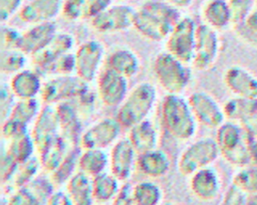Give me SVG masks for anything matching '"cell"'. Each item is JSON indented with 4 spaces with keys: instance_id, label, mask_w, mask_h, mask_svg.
I'll return each mask as SVG.
<instances>
[{
    "instance_id": "cell-20",
    "label": "cell",
    "mask_w": 257,
    "mask_h": 205,
    "mask_svg": "<svg viewBox=\"0 0 257 205\" xmlns=\"http://www.w3.org/2000/svg\"><path fill=\"white\" fill-rule=\"evenodd\" d=\"M60 135L69 143L71 147L79 146L82 135L81 116L73 101H63L55 106Z\"/></svg>"
},
{
    "instance_id": "cell-44",
    "label": "cell",
    "mask_w": 257,
    "mask_h": 205,
    "mask_svg": "<svg viewBox=\"0 0 257 205\" xmlns=\"http://www.w3.org/2000/svg\"><path fill=\"white\" fill-rule=\"evenodd\" d=\"M61 15L68 21L84 19V0H63Z\"/></svg>"
},
{
    "instance_id": "cell-47",
    "label": "cell",
    "mask_w": 257,
    "mask_h": 205,
    "mask_svg": "<svg viewBox=\"0 0 257 205\" xmlns=\"http://www.w3.org/2000/svg\"><path fill=\"white\" fill-rule=\"evenodd\" d=\"M16 96L13 94L9 84L2 83L0 86V114L1 120H5L8 118L14 104Z\"/></svg>"
},
{
    "instance_id": "cell-29",
    "label": "cell",
    "mask_w": 257,
    "mask_h": 205,
    "mask_svg": "<svg viewBox=\"0 0 257 205\" xmlns=\"http://www.w3.org/2000/svg\"><path fill=\"white\" fill-rule=\"evenodd\" d=\"M65 185L73 205H93V202H95L92 193V178L90 176L76 171Z\"/></svg>"
},
{
    "instance_id": "cell-56",
    "label": "cell",
    "mask_w": 257,
    "mask_h": 205,
    "mask_svg": "<svg viewBox=\"0 0 257 205\" xmlns=\"http://www.w3.org/2000/svg\"><path fill=\"white\" fill-rule=\"evenodd\" d=\"M247 205H257V195H250L248 197Z\"/></svg>"
},
{
    "instance_id": "cell-18",
    "label": "cell",
    "mask_w": 257,
    "mask_h": 205,
    "mask_svg": "<svg viewBox=\"0 0 257 205\" xmlns=\"http://www.w3.org/2000/svg\"><path fill=\"white\" fill-rule=\"evenodd\" d=\"M223 81L233 95L257 98V75L245 66H228L224 71Z\"/></svg>"
},
{
    "instance_id": "cell-37",
    "label": "cell",
    "mask_w": 257,
    "mask_h": 205,
    "mask_svg": "<svg viewBox=\"0 0 257 205\" xmlns=\"http://www.w3.org/2000/svg\"><path fill=\"white\" fill-rule=\"evenodd\" d=\"M231 183L248 196L257 195V164L250 163L237 168L232 176Z\"/></svg>"
},
{
    "instance_id": "cell-28",
    "label": "cell",
    "mask_w": 257,
    "mask_h": 205,
    "mask_svg": "<svg viewBox=\"0 0 257 205\" xmlns=\"http://www.w3.org/2000/svg\"><path fill=\"white\" fill-rule=\"evenodd\" d=\"M70 148L69 143L59 134L38 152L41 169L51 174L63 161Z\"/></svg>"
},
{
    "instance_id": "cell-21",
    "label": "cell",
    "mask_w": 257,
    "mask_h": 205,
    "mask_svg": "<svg viewBox=\"0 0 257 205\" xmlns=\"http://www.w3.org/2000/svg\"><path fill=\"white\" fill-rule=\"evenodd\" d=\"M63 0H29L23 4L18 16L28 24L53 21L61 14Z\"/></svg>"
},
{
    "instance_id": "cell-13",
    "label": "cell",
    "mask_w": 257,
    "mask_h": 205,
    "mask_svg": "<svg viewBox=\"0 0 257 205\" xmlns=\"http://www.w3.org/2000/svg\"><path fill=\"white\" fill-rule=\"evenodd\" d=\"M126 77L104 66L96 77V95L107 108L119 107L128 92Z\"/></svg>"
},
{
    "instance_id": "cell-55",
    "label": "cell",
    "mask_w": 257,
    "mask_h": 205,
    "mask_svg": "<svg viewBox=\"0 0 257 205\" xmlns=\"http://www.w3.org/2000/svg\"><path fill=\"white\" fill-rule=\"evenodd\" d=\"M251 163L257 164V140H252L251 143Z\"/></svg>"
},
{
    "instance_id": "cell-50",
    "label": "cell",
    "mask_w": 257,
    "mask_h": 205,
    "mask_svg": "<svg viewBox=\"0 0 257 205\" xmlns=\"http://www.w3.org/2000/svg\"><path fill=\"white\" fill-rule=\"evenodd\" d=\"M112 4V0H84V19H92Z\"/></svg>"
},
{
    "instance_id": "cell-39",
    "label": "cell",
    "mask_w": 257,
    "mask_h": 205,
    "mask_svg": "<svg viewBox=\"0 0 257 205\" xmlns=\"http://www.w3.org/2000/svg\"><path fill=\"white\" fill-rule=\"evenodd\" d=\"M26 64V54L20 49L1 50L0 71L3 74H15L24 69Z\"/></svg>"
},
{
    "instance_id": "cell-26",
    "label": "cell",
    "mask_w": 257,
    "mask_h": 205,
    "mask_svg": "<svg viewBox=\"0 0 257 205\" xmlns=\"http://www.w3.org/2000/svg\"><path fill=\"white\" fill-rule=\"evenodd\" d=\"M127 138L138 154L157 149L159 145L158 130L149 119L130 128Z\"/></svg>"
},
{
    "instance_id": "cell-57",
    "label": "cell",
    "mask_w": 257,
    "mask_h": 205,
    "mask_svg": "<svg viewBox=\"0 0 257 205\" xmlns=\"http://www.w3.org/2000/svg\"><path fill=\"white\" fill-rule=\"evenodd\" d=\"M161 205H179V204H176V203H173V202H162Z\"/></svg>"
},
{
    "instance_id": "cell-22",
    "label": "cell",
    "mask_w": 257,
    "mask_h": 205,
    "mask_svg": "<svg viewBox=\"0 0 257 205\" xmlns=\"http://www.w3.org/2000/svg\"><path fill=\"white\" fill-rule=\"evenodd\" d=\"M57 33L54 21L31 24L29 28L22 32L19 49L26 55H34L43 49Z\"/></svg>"
},
{
    "instance_id": "cell-8",
    "label": "cell",
    "mask_w": 257,
    "mask_h": 205,
    "mask_svg": "<svg viewBox=\"0 0 257 205\" xmlns=\"http://www.w3.org/2000/svg\"><path fill=\"white\" fill-rule=\"evenodd\" d=\"M221 51L219 31L205 24L198 23L194 55L191 62L193 68L206 71L214 66Z\"/></svg>"
},
{
    "instance_id": "cell-34",
    "label": "cell",
    "mask_w": 257,
    "mask_h": 205,
    "mask_svg": "<svg viewBox=\"0 0 257 205\" xmlns=\"http://www.w3.org/2000/svg\"><path fill=\"white\" fill-rule=\"evenodd\" d=\"M81 152L80 146L71 147L60 165L50 174L51 181L55 186L66 184L78 169V159Z\"/></svg>"
},
{
    "instance_id": "cell-9",
    "label": "cell",
    "mask_w": 257,
    "mask_h": 205,
    "mask_svg": "<svg viewBox=\"0 0 257 205\" xmlns=\"http://www.w3.org/2000/svg\"><path fill=\"white\" fill-rule=\"evenodd\" d=\"M197 27L198 23L194 18L191 16H181L165 40L166 50L184 62L191 64L194 55Z\"/></svg>"
},
{
    "instance_id": "cell-51",
    "label": "cell",
    "mask_w": 257,
    "mask_h": 205,
    "mask_svg": "<svg viewBox=\"0 0 257 205\" xmlns=\"http://www.w3.org/2000/svg\"><path fill=\"white\" fill-rule=\"evenodd\" d=\"M112 205H138L132 194V184L124 183L112 201Z\"/></svg>"
},
{
    "instance_id": "cell-15",
    "label": "cell",
    "mask_w": 257,
    "mask_h": 205,
    "mask_svg": "<svg viewBox=\"0 0 257 205\" xmlns=\"http://www.w3.org/2000/svg\"><path fill=\"white\" fill-rule=\"evenodd\" d=\"M137 158L138 153L128 138L118 139L108 155L109 172L120 182L126 181L136 168Z\"/></svg>"
},
{
    "instance_id": "cell-31",
    "label": "cell",
    "mask_w": 257,
    "mask_h": 205,
    "mask_svg": "<svg viewBox=\"0 0 257 205\" xmlns=\"http://www.w3.org/2000/svg\"><path fill=\"white\" fill-rule=\"evenodd\" d=\"M120 188V181L110 172L105 171L92 177V193L97 203L113 201Z\"/></svg>"
},
{
    "instance_id": "cell-41",
    "label": "cell",
    "mask_w": 257,
    "mask_h": 205,
    "mask_svg": "<svg viewBox=\"0 0 257 205\" xmlns=\"http://www.w3.org/2000/svg\"><path fill=\"white\" fill-rule=\"evenodd\" d=\"M255 0H228L232 27H238L244 23L254 8Z\"/></svg>"
},
{
    "instance_id": "cell-5",
    "label": "cell",
    "mask_w": 257,
    "mask_h": 205,
    "mask_svg": "<svg viewBox=\"0 0 257 205\" xmlns=\"http://www.w3.org/2000/svg\"><path fill=\"white\" fill-rule=\"evenodd\" d=\"M153 70L158 83L167 93L181 94L190 85L193 78L190 64L167 50L156 55Z\"/></svg>"
},
{
    "instance_id": "cell-45",
    "label": "cell",
    "mask_w": 257,
    "mask_h": 205,
    "mask_svg": "<svg viewBox=\"0 0 257 205\" xmlns=\"http://www.w3.org/2000/svg\"><path fill=\"white\" fill-rule=\"evenodd\" d=\"M50 74H73L75 73L74 52L70 51L60 56L51 66Z\"/></svg>"
},
{
    "instance_id": "cell-49",
    "label": "cell",
    "mask_w": 257,
    "mask_h": 205,
    "mask_svg": "<svg viewBox=\"0 0 257 205\" xmlns=\"http://www.w3.org/2000/svg\"><path fill=\"white\" fill-rule=\"evenodd\" d=\"M23 6V0H0V19L4 23L19 13Z\"/></svg>"
},
{
    "instance_id": "cell-16",
    "label": "cell",
    "mask_w": 257,
    "mask_h": 205,
    "mask_svg": "<svg viewBox=\"0 0 257 205\" xmlns=\"http://www.w3.org/2000/svg\"><path fill=\"white\" fill-rule=\"evenodd\" d=\"M74 37L68 32H57L52 40L40 51L32 55L34 69L39 73H49L53 63L74 46Z\"/></svg>"
},
{
    "instance_id": "cell-19",
    "label": "cell",
    "mask_w": 257,
    "mask_h": 205,
    "mask_svg": "<svg viewBox=\"0 0 257 205\" xmlns=\"http://www.w3.org/2000/svg\"><path fill=\"white\" fill-rule=\"evenodd\" d=\"M189 178L191 192L201 201H212L221 192L222 181L220 174L212 166L196 171Z\"/></svg>"
},
{
    "instance_id": "cell-1",
    "label": "cell",
    "mask_w": 257,
    "mask_h": 205,
    "mask_svg": "<svg viewBox=\"0 0 257 205\" xmlns=\"http://www.w3.org/2000/svg\"><path fill=\"white\" fill-rule=\"evenodd\" d=\"M181 18L178 8L164 0H147L136 9L134 28L145 38L153 42L167 39Z\"/></svg>"
},
{
    "instance_id": "cell-58",
    "label": "cell",
    "mask_w": 257,
    "mask_h": 205,
    "mask_svg": "<svg viewBox=\"0 0 257 205\" xmlns=\"http://www.w3.org/2000/svg\"><path fill=\"white\" fill-rule=\"evenodd\" d=\"M253 12L257 14V0H255V3H254V8H253Z\"/></svg>"
},
{
    "instance_id": "cell-52",
    "label": "cell",
    "mask_w": 257,
    "mask_h": 205,
    "mask_svg": "<svg viewBox=\"0 0 257 205\" xmlns=\"http://www.w3.org/2000/svg\"><path fill=\"white\" fill-rule=\"evenodd\" d=\"M46 205H73L67 191L56 190L49 197Z\"/></svg>"
},
{
    "instance_id": "cell-46",
    "label": "cell",
    "mask_w": 257,
    "mask_h": 205,
    "mask_svg": "<svg viewBox=\"0 0 257 205\" xmlns=\"http://www.w3.org/2000/svg\"><path fill=\"white\" fill-rule=\"evenodd\" d=\"M248 195L232 183L225 190L219 205H247Z\"/></svg>"
},
{
    "instance_id": "cell-33",
    "label": "cell",
    "mask_w": 257,
    "mask_h": 205,
    "mask_svg": "<svg viewBox=\"0 0 257 205\" xmlns=\"http://www.w3.org/2000/svg\"><path fill=\"white\" fill-rule=\"evenodd\" d=\"M132 194L138 205L162 204L163 191L157 183L151 180H143L132 185Z\"/></svg>"
},
{
    "instance_id": "cell-11",
    "label": "cell",
    "mask_w": 257,
    "mask_h": 205,
    "mask_svg": "<svg viewBox=\"0 0 257 205\" xmlns=\"http://www.w3.org/2000/svg\"><path fill=\"white\" fill-rule=\"evenodd\" d=\"M188 102L197 123L206 128L216 130L226 121L223 105L207 91L196 90L190 93Z\"/></svg>"
},
{
    "instance_id": "cell-23",
    "label": "cell",
    "mask_w": 257,
    "mask_h": 205,
    "mask_svg": "<svg viewBox=\"0 0 257 205\" xmlns=\"http://www.w3.org/2000/svg\"><path fill=\"white\" fill-rule=\"evenodd\" d=\"M171 161L168 154L157 148L138 154L136 168L144 176L151 179H158L168 174Z\"/></svg>"
},
{
    "instance_id": "cell-3",
    "label": "cell",
    "mask_w": 257,
    "mask_h": 205,
    "mask_svg": "<svg viewBox=\"0 0 257 205\" xmlns=\"http://www.w3.org/2000/svg\"><path fill=\"white\" fill-rule=\"evenodd\" d=\"M215 140L228 164L240 168L251 163L252 139L240 123L226 120L216 129Z\"/></svg>"
},
{
    "instance_id": "cell-54",
    "label": "cell",
    "mask_w": 257,
    "mask_h": 205,
    "mask_svg": "<svg viewBox=\"0 0 257 205\" xmlns=\"http://www.w3.org/2000/svg\"><path fill=\"white\" fill-rule=\"evenodd\" d=\"M164 1L169 3V4H171V5H173V6H175L178 9L188 8L194 2V0H164Z\"/></svg>"
},
{
    "instance_id": "cell-53",
    "label": "cell",
    "mask_w": 257,
    "mask_h": 205,
    "mask_svg": "<svg viewBox=\"0 0 257 205\" xmlns=\"http://www.w3.org/2000/svg\"><path fill=\"white\" fill-rule=\"evenodd\" d=\"M252 140H257V113L241 123Z\"/></svg>"
},
{
    "instance_id": "cell-30",
    "label": "cell",
    "mask_w": 257,
    "mask_h": 205,
    "mask_svg": "<svg viewBox=\"0 0 257 205\" xmlns=\"http://www.w3.org/2000/svg\"><path fill=\"white\" fill-rule=\"evenodd\" d=\"M227 121L243 123L257 113V98L233 95L223 104Z\"/></svg>"
},
{
    "instance_id": "cell-24",
    "label": "cell",
    "mask_w": 257,
    "mask_h": 205,
    "mask_svg": "<svg viewBox=\"0 0 257 205\" xmlns=\"http://www.w3.org/2000/svg\"><path fill=\"white\" fill-rule=\"evenodd\" d=\"M104 64L105 67L126 78H132L137 75L141 68V61L138 54L126 47L112 49L105 56Z\"/></svg>"
},
{
    "instance_id": "cell-2",
    "label": "cell",
    "mask_w": 257,
    "mask_h": 205,
    "mask_svg": "<svg viewBox=\"0 0 257 205\" xmlns=\"http://www.w3.org/2000/svg\"><path fill=\"white\" fill-rule=\"evenodd\" d=\"M161 122L166 132L178 141L192 139L197 131V121L188 102L181 94L167 93L160 106Z\"/></svg>"
},
{
    "instance_id": "cell-40",
    "label": "cell",
    "mask_w": 257,
    "mask_h": 205,
    "mask_svg": "<svg viewBox=\"0 0 257 205\" xmlns=\"http://www.w3.org/2000/svg\"><path fill=\"white\" fill-rule=\"evenodd\" d=\"M54 184L51 179L36 176L30 183L24 186L33 197L41 204L46 205L49 197L54 192Z\"/></svg>"
},
{
    "instance_id": "cell-48",
    "label": "cell",
    "mask_w": 257,
    "mask_h": 205,
    "mask_svg": "<svg viewBox=\"0 0 257 205\" xmlns=\"http://www.w3.org/2000/svg\"><path fill=\"white\" fill-rule=\"evenodd\" d=\"M7 205H41L33 195L25 188H20L11 194L7 199Z\"/></svg>"
},
{
    "instance_id": "cell-10",
    "label": "cell",
    "mask_w": 257,
    "mask_h": 205,
    "mask_svg": "<svg viewBox=\"0 0 257 205\" xmlns=\"http://www.w3.org/2000/svg\"><path fill=\"white\" fill-rule=\"evenodd\" d=\"M75 74L87 83L96 79L105 60L104 46L96 39L81 42L74 50Z\"/></svg>"
},
{
    "instance_id": "cell-42",
    "label": "cell",
    "mask_w": 257,
    "mask_h": 205,
    "mask_svg": "<svg viewBox=\"0 0 257 205\" xmlns=\"http://www.w3.org/2000/svg\"><path fill=\"white\" fill-rule=\"evenodd\" d=\"M22 32L9 25H2L1 27V50L19 49Z\"/></svg>"
},
{
    "instance_id": "cell-35",
    "label": "cell",
    "mask_w": 257,
    "mask_h": 205,
    "mask_svg": "<svg viewBox=\"0 0 257 205\" xmlns=\"http://www.w3.org/2000/svg\"><path fill=\"white\" fill-rule=\"evenodd\" d=\"M39 169H41L39 158L33 156L29 160L18 165L13 176L6 184L10 186L13 191L23 188L37 176Z\"/></svg>"
},
{
    "instance_id": "cell-27",
    "label": "cell",
    "mask_w": 257,
    "mask_h": 205,
    "mask_svg": "<svg viewBox=\"0 0 257 205\" xmlns=\"http://www.w3.org/2000/svg\"><path fill=\"white\" fill-rule=\"evenodd\" d=\"M203 22L217 31L232 26L231 12L227 0H208L202 8Z\"/></svg>"
},
{
    "instance_id": "cell-4",
    "label": "cell",
    "mask_w": 257,
    "mask_h": 205,
    "mask_svg": "<svg viewBox=\"0 0 257 205\" xmlns=\"http://www.w3.org/2000/svg\"><path fill=\"white\" fill-rule=\"evenodd\" d=\"M157 89L149 81L134 85L117 109L115 119L123 129H130L148 119L157 101Z\"/></svg>"
},
{
    "instance_id": "cell-17",
    "label": "cell",
    "mask_w": 257,
    "mask_h": 205,
    "mask_svg": "<svg viewBox=\"0 0 257 205\" xmlns=\"http://www.w3.org/2000/svg\"><path fill=\"white\" fill-rule=\"evenodd\" d=\"M59 134L60 129L55 106H43L34 120L32 130L30 132L37 152H40Z\"/></svg>"
},
{
    "instance_id": "cell-32",
    "label": "cell",
    "mask_w": 257,
    "mask_h": 205,
    "mask_svg": "<svg viewBox=\"0 0 257 205\" xmlns=\"http://www.w3.org/2000/svg\"><path fill=\"white\" fill-rule=\"evenodd\" d=\"M108 164V155L104 150L81 149L78 159V171L92 178L105 172Z\"/></svg>"
},
{
    "instance_id": "cell-14",
    "label": "cell",
    "mask_w": 257,
    "mask_h": 205,
    "mask_svg": "<svg viewBox=\"0 0 257 205\" xmlns=\"http://www.w3.org/2000/svg\"><path fill=\"white\" fill-rule=\"evenodd\" d=\"M136 9L126 4H111L89 20L91 27L101 33L119 32L134 26Z\"/></svg>"
},
{
    "instance_id": "cell-6",
    "label": "cell",
    "mask_w": 257,
    "mask_h": 205,
    "mask_svg": "<svg viewBox=\"0 0 257 205\" xmlns=\"http://www.w3.org/2000/svg\"><path fill=\"white\" fill-rule=\"evenodd\" d=\"M220 156L215 138L203 137L192 142L181 152L177 168L181 175L190 177L196 171L212 166Z\"/></svg>"
},
{
    "instance_id": "cell-38",
    "label": "cell",
    "mask_w": 257,
    "mask_h": 205,
    "mask_svg": "<svg viewBox=\"0 0 257 205\" xmlns=\"http://www.w3.org/2000/svg\"><path fill=\"white\" fill-rule=\"evenodd\" d=\"M41 108L42 107L36 97L16 99L8 118L28 126L30 123L34 122Z\"/></svg>"
},
{
    "instance_id": "cell-7",
    "label": "cell",
    "mask_w": 257,
    "mask_h": 205,
    "mask_svg": "<svg viewBox=\"0 0 257 205\" xmlns=\"http://www.w3.org/2000/svg\"><path fill=\"white\" fill-rule=\"evenodd\" d=\"M88 88V83L75 73L56 74L43 82L39 96L45 105L56 106L75 100Z\"/></svg>"
},
{
    "instance_id": "cell-25",
    "label": "cell",
    "mask_w": 257,
    "mask_h": 205,
    "mask_svg": "<svg viewBox=\"0 0 257 205\" xmlns=\"http://www.w3.org/2000/svg\"><path fill=\"white\" fill-rule=\"evenodd\" d=\"M8 84L16 99H22L37 97L40 94L43 82L37 70L24 68L13 74Z\"/></svg>"
},
{
    "instance_id": "cell-12",
    "label": "cell",
    "mask_w": 257,
    "mask_h": 205,
    "mask_svg": "<svg viewBox=\"0 0 257 205\" xmlns=\"http://www.w3.org/2000/svg\"><path fill=\"white\" fill-rule=\"evenodd\" d=\"M121 129L115 118L99 119L82 132L79 146L81 149L105 150L119 139Z\"/></svg>"
},
{
    "instance_id": "cell-43",
    "label": "cell",
    "mask_w": 257,
    "mask_h": 205,
    "mask_svg": "<svg viewBox=\"0 0 257 205\" xmlns=\"http://www.w3.org/2000/svg\"><path fill=\"white\" fill-rule=\"evenodd\" d=\"M27 133H29L27 125L19 123L11 118H7L2 121L1 135L7 142Z\"/></svg>"
},
{
    "instance_id": "cell-36",
    "label": "cell",
    "mask_w": 257,
    "mask_h": 205,
    "mask_svg": "<svg viewBox=\"0 0 257 205\" xmlns=\"http://www.w3.org/2000/svg\"><path fill=\"white\" fill-rule=\"evenodd\" d=\"M4 150L15 162L21 164L33 157L36 147L30 133H27L9 141Z\"/></svg>"
}]
</instances>
